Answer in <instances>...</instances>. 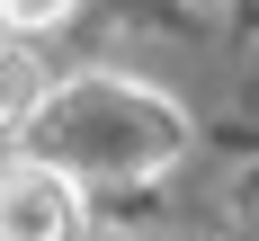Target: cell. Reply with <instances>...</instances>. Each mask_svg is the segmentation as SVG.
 <instances>
[{"instance_id":"obj_3","label":"cell","mask_w":259,"mask_h":241,"mask_svg":"<svg viewBox=\"0 0 259 241\" xmlns=\"http://www.w3.org/2000/svg\"><path fill=\"white\" fill-rule=\"evenodd\" d=\"M72 9L80 0H0V27H9V36H54Z\"/></svg>"},{"instance_id":"obj_1","label":"cell","mask_w":259,"mask_h":241,"mask_svg":"<svg viewBox=\"0 0 259 241\" xmlns=\"http://www.w3.org/2000/svg\"><path fill=\"white\" fill-rule=\"evenodd\" d=\"M72 223H80V197L45 152L0 161V241H72Z\"/></svg>"},{"instance_id":"obj_2","label":"cell","mask_w":259,"mask_h":241,"mask_svg":"<svg viewBox=\"0 0 259 241\" xmlns=\"http://www.w3.org/2000/svg\"><path fill=\"white\" fill-rule=\"evenodd\" d=\"M36 99H45V63H36L18 36H0V134H18L27 116H36Z\"/></svg>"}]
</instances>
